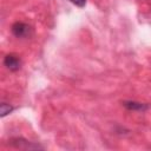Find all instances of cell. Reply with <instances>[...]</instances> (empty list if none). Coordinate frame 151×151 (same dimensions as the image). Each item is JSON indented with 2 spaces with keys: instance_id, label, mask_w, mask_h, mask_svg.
<instances>
[{
  "instance_id": "6da1fadb",
  "label": "cell",
  "mask_w": 151,
  "mask_h": 151,
  "mask_svg": "<svg viewBox=\"0 0 151 151\" xmlns=\"http://www.w3.org/2000/svg\"><path fill=\"white\" fill-rule=\"evenodd\" d=\"M11 31L13 33V35L18 39H25L28 38L32 34V28L28 24L22 22V21H17L12 25Z\"/></svg>"
},
{
  "instance_id": "7a4b0ae2",
  "label": "cell",
  "mask_w": 151,
  "mask_h": 151,
  "mask_svg": "<svg viewBox=\"0 0 151 151\" xmlns=\"http://www.w3.org/2000/svg\"><path fill=\"white\" fill-rule=\"evenodd\" d=\"M4 66L9 71L15 72V71L20 70V67H21V59L17 54H13V53L6 54L4 57Z\"/></svg>"
},
{
  "instance_id": "3957f363",
  "label": "cell",
  "mask_w": 151,
  "mask_h": 151,
  "mask_svg": "<svg viewBox=\"0 0 151 151\" xmlns=\"http://www.w3.org/2000/svg\"><path fill=\"white\" fill-rule=\"evenodd\" d=\"M11 145L12 146H14V147H17V149H44L41 145H39V144H34V143H31V142H28V140H26V139H24V138H12L11 139Z\"/></svg>"
},
{
  "instance_id": "277c9868",
  "label": "cell",
  "mask_w": 151,
  "mask_h": 151,
  "mask_svg": "<svg viewBox=\"0 0 151 151\" xmlns=\"http://www.w3.org/2000/svg\"><path fill=\"white\" fill-rule=\"evenodd\" d=\"M124 107H126L130 111H146L149 109V105L145 103H139V101H134V100H125L123 101Z\"/></svg>"
},
{
  "instance_id": "5b68a950",
  "label": "cell",
  "mask_w": 151,
  "mask_h": 151,
  "mask_svg": "<svg viewBox=\"0 0 151 151\" xmlns=\"http://www.w3.org/2000/svg\"><path fill=\"white\" fill-rule=\"evenodd\" d=\"M13 110H14V107H13L11 104H7V103L2 101L1 105H0V116H1V117H5V116H7L8 113H11Z\"/></svg>"
},
{
  "instance_id": "8992f818",
  "label": "cell",
  "mask_w": 151,
  "mask_h": 151,
  "mask_svg": "<svg viewBox=\"0 0 151 151\" xmlns=\"http://www.w3.org/2000/svg\"><path fill=\"white\" fill-rule=\"evenodd\" d=\"M70 2H72L73 5H76L77 7H84L86 5V0H68Z\"/></svg>"
}]
</instances>
